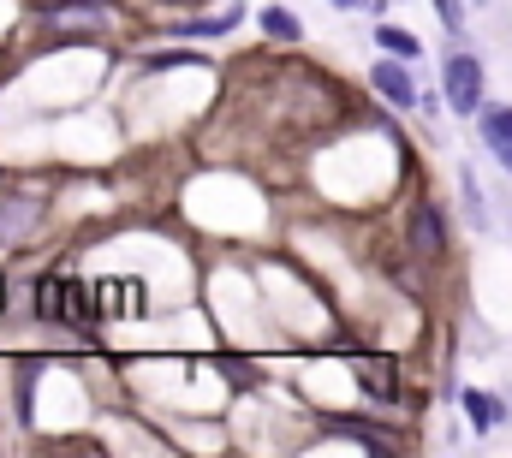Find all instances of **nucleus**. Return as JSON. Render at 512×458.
<instances>
[{"label":"nucleus","mask_w":512,"mask_h":458,"mask_svg":"<svg viewBox=\"0 0 512 458\" xmlns=\"http://www.w3.org/2000/svg\"><path fill=\"white\" fill-rule=\"evenodd\" d=\"M441 96H447V114L477 119L489 108V78H483V60L471 48H453L441 60Z\"/></svg>","instance_id":"f257e3e1"},{"label":"nucleus","mask_w":512,"mask_h":458,"mask_svg":"<svg viewBox=\"0 0 512 458\" xmlns=\"http://www.w3.org/2000/svg\"><path fill=\"white\" fill-rule=\"evenodd\" d=\"M42 221H48V191H0V250L36 238Z\"/></svg>","instance_id":"f03ea898"},{"label":"nucleus","mask_w":512,"mask_h":458,"mask_svg":"<svg viewBox=\"0 0 512 458\" xmlns=\"http://www.w3.org/2000/svg\"><path fill=\"white\" fill-rule=\"evenodd\" d=\"M36 316L42 322H84L90 316V286H78L66 274H42L36 280Z\"/></svg>","instance_id":"7ed1b4c3"},{"label":"nucleus","mask_w":512,"mask_h":458,"mask_svg":"<svg viewBox=\"0 0 512 458\" xmlns=\"http://www.w3.org/2000/svg\"><path fill=\"white\" fill-rule=\"evenodd\" d=\"M370 90L382 96L387 108H399V114H411V108L423 102V90H417V78H411V60H393V54L370 66Z\"/></svg>","instance_id":"20e7f679"},{"label":"nucleus","mask_w":512,"mask_h":458,"mask_svg":"<svg viewBox=\"0 0 512 458\" xmlns=\"http://www.w3.org/2000/svg\"><path fill=\"white\" fill-rule=\"evenodd\" d=\"M477 137H483V149H489V155L512 173V108H507V102H495V108H483V114H477Z\"/></svg>","instance_id":"39448f33"},{"label":"nucleus","mask_w":512,"mask_h":458,"mask_svg":"<svg viewBox=\"0 0 512 458\" xmlns=\"http://www.w3.org/2000/svg\"><path fill=\"white\" fill-rule=\"evenodd\" d=\"M411 250L417 256H447V221L435 203H417L411 209Z\"/></svg>","instance_id":"423d86ee"},{"label":"nucleus","mask_w":512,"mask_h":458,"mask_svg":"<svg viewBox=\"0 0 512 458\" xmlns=\"http://www.w3.org/2000/svg\"><path fill=\"white\" fill-rule=\"evenodd\" d=\"M459 405H465V417H471V435H495V429L507 423V405H501L495 393H483V387L459 393Z\"/></svg>","instance_id":"0eeeda50"},{"label":"nucleus","mask_w":512,"mask_h":458,"mask_svg":"<svg viewBox=\"0 0 512 458\" xmlns=\"http://www.w3.org/2000/svg\"><path fill=\"white\" fill-rule=\"evenodd\" d=\"M376 48H387L393 60H423V42H417V30H405V24H376Z\"/></svg>","instance_id":"6e6552de"},{"label":"nucleus","mask_w":512,"mask_h":458,"mask_svg":"<svg viewBox=\"0 0 512 458\" xmlns=\"http://www.w3.org/2000/svg\"><path fill=\"white\" fill-rule=\"evenodd\" d=\"M459 209H465V221H471V232H489V209H483V185H477V173H471V167H459Z\"/></svg>","instance_id":"1a4fd4ad"},{"label":"nucleus","mask_w":512,"mask_h":458,"mask_svg":"<svg viewBox=\"0 0 512 458\" xmlns=\"http://www.w3.org/2000/svg\"><path fill=\"white\" fill-rule=\"evenodd\" d=\"M256 24H262L274 42H304V24H298L286 6H262V12H256Z\"/></svg>","instance_id":"9d476101"},{"label":"nucleus","mask_w":512,"mask_h":458,"mask_svg":"<svg viewBox=\"0 0 512 458\" xmlns=\"http://www.w3.org/2000/svg\"><path fill=\"white\" fill-rule=\"evenodd\" d=\"M239 18H245V6H227L221 18H191V24H179V36H227Z\"/></svg>","instance_id":"9b49d317"},{"label":"nucleus","mask_w":512,"mask_h":458,"mask_svg":"<svg viewBox=\"0 0 512 458\" xmlns=\"http://www.w3.org/2000/svg\"><path fill=\"white\" fill-rule=\"evenodd\" d=\"M435 18L447 24V36L465 42V24H471V0H435Z\"/></svg>","instance_id":"f8f14e48"},{"label":"nucleus","mask_w":512,"mask_h":458,"mask_svg":"<svg viewBox=\"0 0 512 458\" xmlns=\"http://www.w3.org/2000/svg\"><path fill=\"white\" fill-rule=\"evenodd\" d=\"M30 399H36V363H24V369H18V423H36Z\"/></svg>","instance_id":"ddd939ff"},{"label":"nucleus","mask_w":512,"mask_h":458,"mask_svg":"<svg viewBox=\"0 0 512 458\" xmlns=\"http://www.w3.org/2000/svg\"><path fill=\"white\" fill-rule=\"evenodd\" d=\"M328 6H334V12H352V6H364V0H328Z\"/></svg>","instance_id":"4468645a"},{"label":"nucleus","mask_w":512,"mask_h":458,"mask_svg":"<svg viewBox=\"0 0 512 458\" xmlns=\"http://www.w3.org/2000/svg\"><path fill=\"white\" fill-rule=\"evenodd\" d=\"M364 6H370V12H376V18H382L387 6H393V0H364Z\"/></svg>","instance_id":"2eb2a0df"},{"label":"nucleus","mask_w":512,"mask_h":458,"mask_svg":"<svg viewBox=\"0 0 512 458\" xmlns=\"http://www.w3.org/2000/svg\"><path fill=\"white\" fill-rule=\"evenodd\" d=\"M0 310H6V280H0Z\"/></svg>","instance_id":"dca6fc26"},{"label":"nucleus","mask_w":512,"mask_h":458,"mask_svg":"<svg viewBox=\"0 0 512 458\" xmlns=\"http://www.w3.org/2000/svg\"><path fill=\"white\" fill-rule=\"evenodd\" d=\"M471 6H489V0H471Z\"/></svg>","instance_id":"f3484780"}]
</instances>
